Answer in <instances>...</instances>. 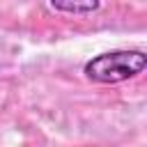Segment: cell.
Wrapping results in <instances>:
<instances>
[{"label":"cell","instance_id":"2","mask_svg":"<svg viewBox=\"0 0 147 147\" xmlns=\"http://www.w3.org/2000/svg\"><path fill=\"white\" fill-rule=\"evenodd\" d=\"M101 0H51V5L60 11H69V14H87L94 11L99 7Z\"/></svg>","mask_w":147,"mask_h":147},{"label":"cell","instance_id":"1","mask_svg":"<svg viewBox=\"0 0 147 147\" xmlns=\"http://www.w3.org/2000/svg\"><path fill=\"white\" fill-rule=\"evenodd\" d=\"M147 64V55L142 51H110L92 57L85 64V76L94 83H122L138 76Z\"/></svg>","mask_w":147,"mask_h":147}]
</instances>
